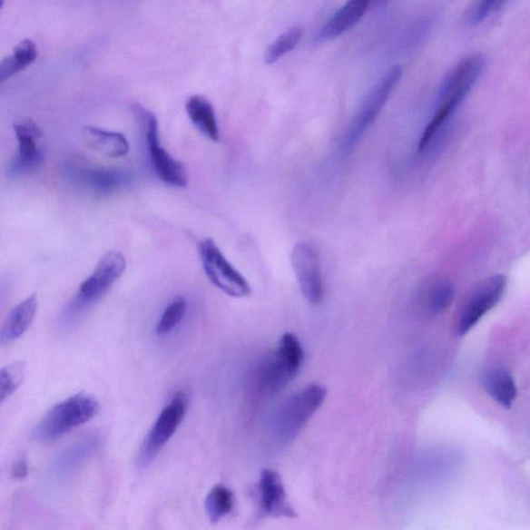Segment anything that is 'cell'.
<instances>
[{
  "label": "cell",
  "mask_w": 530,
  "mask_h": 530,
  "mask_svg": "<svg viewBox=\"0 0 530 530\" xmlns=\"http://www.w3.org/2000/svg\"><path fill=\"white\" fill-rule=\"evenodd\" d=\"M485 57L481 54H471L447 74L441 84L436 110L425 127L417 144L419 153L428 152L445 134L448 123L466 95L473 90L485 69Z\"/></svg>",
  "instance_id": "1"
},
{
  "label": "cell",
  "mask_w": 530,
  "mask_h": 530,
  "mask_svg": "<svg viewBox=\"0 0 530 530\" xmlns=\"http://www.w3.org/2000/svg\"><path fill=\"white\" fill-rule=\"evenodd\" d=\"M374 4V0H348L315 34L314 42L316 44L326 43L348 33L358 24Z\"/></svg>",
  "instance_id": "15"
},
{
  "label": "cell",
  "mask_w": 530,
  "mask_h": 530,
  "mask_svg": "<svg viewBox=\"0 0 530 530\" xmlns=\"http://www.w3.org/2000/svg\"><path fill=\"white\" fill-rule=\"evenodd\" d=\"M186 112L191 123L201 134L217 142L220 138V129L215 109L211 103L202 95H193L186 103Z\"/></svg>",
  "instance_id": "18"
},
{
  "label": "cell",
  "mask_w": 530,
  "mask_h": 530,
  "mask_svg": "<svg viewBox=\"0 0 530 530\" xmlns=\"http://www.w3.org/2000/svg\"><path fill=\"white\" fill-rule=\"evenodd\" d=\"M132 110L140 127L142 128L146 151L153 172L166 185L185 188L188 185L186 168L162 145L156 115L140 105H135Z\"/></svg>",
  "instance_id": "5"
},
{
  "label": "cell",
  "mask_w": 530,
  "mask_h": 530,
  "mask_svg": "<svg viewBox=\"0 0 530 530\" xmlns=\"http://www.w3.org/2000/svg\"><path fill=\"white\" fill-rule=\"evenodd\" d=\"M455 287L448 280L432 283L426 293V306L433 315L444 313L453 303Z\"/></svg>",
  "instance_id": "24"
},
{
  "label": "cell",
  "mask_w": 530,
  "mask_h": 530,
  "mask_svg": "<svg viewBox=\"0 0 530 530\" xmlns=\"http://www.w3.org/2000/svg\"><path fill=\"white\" fill-rule=\"evenodd\" d=\"M189 408V397L185 392H178L162 409L143 440L137 455L139 468H147L157 459L159 454L178 431Z\"/></svg>",
  "instance_id": "8"
},
{
  "label": "cell",
  "mask_w": 530,
  "mask_h": 530,
  "mask_svg": "<svg viewBox=\"0 0 530 530\" xmlns=\"http://www.w3.org/2000/svg\"><path fill=\"white\" fill-rule=\"evenodd\" d=\"M301 35H303V31L299 26L291 27L289 31L280 35L265 50L264 62L268 64H272L281 60L284 55L289 54L298 46Z\"/></svg>",
  "instance_id": "25"
},
{
  "label": "cell",
  "mask_w": 530,
  "mask_h": 530,
  "mask_svg": "<svg viewBox=\"0 0 530 530\" xmlns=\"http://www.w3.org/2000/svg\"><path fill=\"white\" fill-rule=\"evenodd\" d=\"M484 387L493 400L505 408L512 407L517 397L516 382L504 367L492 368L484 377Z\"/></svg>",
  "instance_id": "19"
},
{
  "label": "cell",
  "mask_w": 530,
  "mask_h": 530,
  "mask_svg": "<svg viewBox=\"0 0 530 530\" xmlns=\"http://www.w3.org/2000/svg\"><path fill=\"white\" fill-rule=\"evenodd\" d=\"M39 300L35 293L20 301L15 306L4 322L2 333H0V344L3 348L11 345L24 336L33 325L36 313H38Z\"/></svg>",
  "instance_id": "16"
},
{
  "label": "cell",
  "mask_w": 530,
  "mask_h": 530,
  "mask_svg": "<svg viewBox=\"0 0 530 530\" xmlns=\"http://www.w3.org/2000/svg\"><path fill=\"white\" fill-rule=\"evenodd\" d=\"M233 492L224 485H217L206 496L204 507L212 524H218L233 511Z\"/></svg>",
  "instance_id": "22"
},
{
  "label": "cell",
  "mask_w": 530,
  "mask_h": 530,
  "mask_svg": "<svg viewBox=\"0 0 530 530\" xmlns=\"http://www.w3.org/2000/svg\"><path fill=\"white\" fill-rule=\"evenodd\" d=\"M126 268V259L121 252L109 251L103 255L92 274L80 284L76 296L65 307L64 323L69 325L88 309L99 303L119 281Z\"/></svg>",
  "instance_id": "3"
},
{
  "label": "cell",
  "mask_w": 530,
  "mask_h": 530,
  "mask_svg": "<svg viewBox=\"0 0 530 530\" xmlns=\"http://www.w3.org/2000/svg\"><path fill=\"white\" fill-rule=\"evenodd\" d=\"M188 311V300L185 297L178 296L172 299L164 309L157 322L156 335L160 338L171 335L178 328Z\"/></svg>",
  "instance_id": "23"
},
{
  "label": "cell",
  "mask_w": 530,
  "mask_h": 530,
  "mask_svg": "<svg viewBox=\"0 0 530 530\" xmlns=\"http://www.w3.org/2000/svg\"><path fill=\"white\" fill-rule=\"evenodd\" d=\"M509 0H477V3L471 9L468 20L470 25H477L487 19L490 15L496 13L507 3Z\"/></svg>",
  "instance_id": "27"
},
{
  "label": "cell",
  "mask_w": 530,
  "mask_h": 530,
  "mask_svg": "<svg viewBox=\"0 0 530 530\" xmlns=\"http://www.w3.org/2000/svg\"><path fill=\"white\" fill-rule=\"evenodd\" d=\"M36 56H38V49L35 44L32 40L21 41L14 48L12 54L5 57L0 64V81L4 83L5 80L17 75L32 64Z\"/></svg>",
  "instance_id": "21"
},
{
  "label": "cell",
  "mask_w": 530,
  "mask_h": 530,
  "mask_svg": "<svg viewBox=\"0 0 530 530\" xmlns=\"http://www.w3.org/2000/svg\"><path fill=\"white\" fill-rule=\"evenodd\" d=\"M18 152L7 167L14 178H25L40 171L46 159V140L42 129L34 121L24 117L13 123Z\"/></svg>",
  "instance_id": "10"
},
{
  "label": "cell",
  "mask_w": 530,
  "mask_h": 530,
  "mask_svg": "<svg viewBox=\"0 0 530 530\" xmlns=\"http://www.w3.org/2000/svg\"><path fill=\"white\" fill-rule=\"evenodd\" d=\"M83 139L88 149L106 158H123L130 152L128 139L119 132L91 126L83 129Z\"/></svg>",
  "instance_id": "17"
},
{
  "label": "cell",
  "mask_w": 530,
  "mask_h": 530,
  "mask_svg": "<svg viewBox=\"0 0 530 530\" xmlns=\"http://www.w3.org/2000/svg\"><path fill=\"white\" fill-rule=\"evenodd\" d=\"M26 372V365L21 360L6 365L0 371V401L4 403L17 391L24 382Z\"/></svg>",
  "instance_id": "26"
},
{
  "label": "cell",
  "mask_w": 530,
  "mask_h": 530,
  "mask_svg": "<svg viewBox=\"0 0 530 530\" xmlns=\"http://www.w3.org/2000/svg\"><path fill=\"white\" fill-rule=\"evenodd\" d=\"M375 4H378L379 2H384V0H374Z\"/></svg>",
  "instance_id": "29"
},
{
  "label": "cell",
  "mask_w": 530,
  "mask_h": 530,
  "mask_svg": "<svg viewBox=\"0 0 530 530\" xmlns=\"http://www.w3.org/2000/svg\"><path fill=\"white\" fill-rule=\"evenodd\" d=\"M304 349L298 337L285 334L277 349L260 368V386L264 394L274 396L297 378L304 360Z\"/></svg>",
  "instance_id": "4"
},
{
  "label": "cell",
  "mask_w": 530,
  "mask_h": 530,
  "mask_svg": "<svg viewBox=\"0 0 530 530\" xmlns=\"http://www.w3.org/2000/svg\"><path fill=\"white\" fill-rule=\"evenodd\" d=\"M291 264L305 299L311 305L320 304L325 296V284L318 250L309 242H298L292 249Z\"/></svg>",
  "instance_id": "13"
},
{
  "label": "cell",
  "mask_w": 530,
  "mask_h": 530,
  "mask_svg": "<svg viewBox=\"0 0 530 530\" xmlns=\"http://www.w3.org/2000/svg\"><path fill=\"white\" fill-rule=\"evenodd\" d=\"M402 74L403 71L400 66H395L368 93L362 106H360L358 113L349 124L342 139L340 151L343 154H348L355 150L360 139L372 127L388 99L391 98L396 87L399 84Z\"/></svg>",
  "instance_id": "6"
},
{
  "label": "cell",
  "mask_w": 530,
  "mask_h": 530,
  "mask_svg": "<svg viewBox=\"0 0 530 530\" xmlns=\"http://www.w3.org/2000/svg\"><path fill=\"white\" fill-rule=\"evenodd\" d=\"M64 172L74 188L97 197L119 193L132 182L131 175L123 169L99 167L83 160L69 161Z\"/></svg>",
  "instance_id": "7"
},
{
  "label": "cell",
  "mask_w": 530,
  "mask_h": 530,
  "mask_svg": "<svg viewBox=\"0 0 530 530\" xmlns=\"http://www.w3.org/2000/svg\"><path fill=\"white\" fill-rule=\"evenodd\" d=\"M326 396V388L313 385L291 397L277 414L275 428L278 437L286 441L296 437L314 412L320 408Z\"/></svg>",
  "instance_id": "11"
},
{
  "label": "cell",
  "mask_w": 530,
  "mask_h": 530,
  "mask_svg": "<svg viewBox=\"0 0 530 530\" xmlns=\"http://www.w3.org/2000/svg\"><path fill=\"white\" fill-rule=\"evenodd\" d=\"M100 403L90 394L79 393L49 409L33 430V438L41 444L60 439L99 414Z\"/></svg>",
  "instance_id": "2"
},
{
  "label": "cell",
  "mask_w": 530,
  "mask_h": 530,
  "mask_svg": "<svg viewBox=\"0 0 530 530\" xmlns=\"http://www.w3.org/2000/svg\"><path fill=\"white\" fill-rule=\"evenodd\" d=\"M506 289V279L503 275L491 276L485 280L470 294L463 305L456 331L464 336L476 327L486 314L492 310L504 297Z\"/></svg>",
  "instance_id": "12"
},
{
  "label": "cell",
  "mask_w": 530,
  "mask_h": 530,
  "mask_svg": "<svg viewBox=\"0 0 530 530\" xmlns=\"http://www.w3.org/2000/svg\"><path fill=\"white\" fill-rule=\"evenodd\" d=\"M260 513L270 518H294L297 512L290 503L281 476L277 471L263 469L259 482Z\"/></svg>",
  "instance_id": "14"
},
{
  "label": "cell",
  "mask_w": 530,
  "mask_h": 530,
  "mask_svg": "<svg viewBox=\"0 0 530 530\" xmlns=\"http://www.w3.org/2000/svg\"><path fill=\"white\" fill-rule=\"evenodd\" d=\"M99 444L98 438L87 437L78 441L58 456L54 466V473L58 476H69L76 470L95 451Z\"/></svg>",
  "instance_id": "20"
},
{
  "label": "cell",
  "mask_w": 530,
  "mask_h": 530,
  "mask_svg": "<svg viewBox=\"0 0 530 530\" xmlns=\"http://www.w3.org/2000/svg\"><path fill=\"white\" fill-rule=\"evenodd\" d=\"M28 463L25 457H20L15 462L12 469V475L16 480H25L28 476Z\"/></svg>",
  "instance_id": "28"
},
{
  "label": "cell",
  "mask_w": 530,
  "mask_h": 530,
  "mask_svg": "<svg viewBox=\"0 0 530 530\" xmlns=\"http://www.w3.org/2000/svg\"><path fill=\"white\" fill-rule=\"evenodd\" d=\"M198 253L205 276L219 290L231 298L251 296V286L247 279L226 259L215 240L206 238L199 241Z\"/></svg>",
  "instance_id": "9"
}]
</instances>
